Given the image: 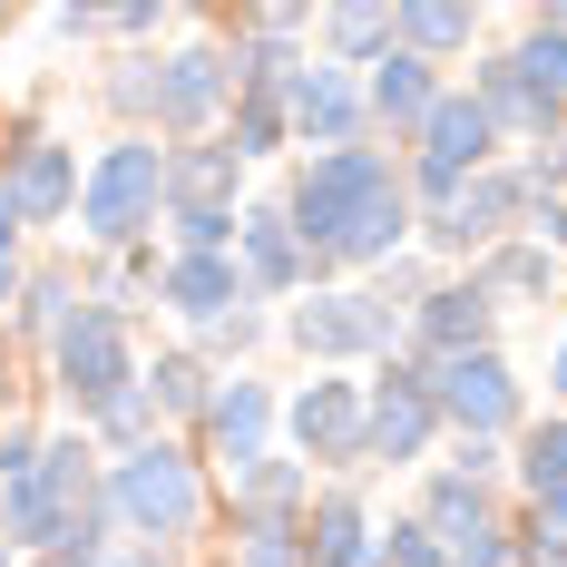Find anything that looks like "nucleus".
Returning <instances> with one entry per match:
<instances>
[{
  "label": "nucleus",
  "instance_id": "16",
  "mask_svg": "<svg viewBox=\"0 0 567 567\" xmlns=\"http://www.w3.org/2000/svg\"><path fill=\"white\" fill-rule=\"evenodd\" d=\"M235 275H245V293H255V303H303V293H313V255H303V235L284 226V206H275V186H255V196H245V216H235Z\"/></svg>",
  "mask_w": 567,
  "mask_h": 567
},
{
  "label": "nucleus",
  "instance_id": "41",
  "mask_svg": "<svg viewBox=\"0 0 567 567\" xmlns=\"http://www.w3.org/2000/svg\"><path fill=\"white\" fill-rule=\"evenodd\" d=\"M518 235H528V245H548V255L567 265V196H538V206H528V226H518Z\"/></svg>",
  "mask_w": 567,
  "mask_h": 567
},
{
  "label": "nucleus",
  "instance_id": "31",
  "mask_svg": "<svg viewBox=\"0 0 567 567\" xmlns=\"http://www.w3.org/2000/svg\"><path fill=\"white\" fill-rule=\"evenodd\" d=\"M216 567H313L303 558V518H226Z\"/></svg>",
  "mask_w": 567,
  "mask_h": 567
},
{
  "label": "nucleus",
  "instance_id": "25",
  "mask_svg": "<svg viewBox=\"0 0 567 567\" xmlns=\"http://www.w3.org/2000/svg\"><path fill=\"white\" fill-rule=\"evenodd\" d=\"M372 538H382V499L362 480H313V499H303V558L342 567V558H362Z\"/></svg>",
  "mask_w": 567,
  "mask_h": 567
},
{
  "label": "nucleus",
  "instance_id": "46",
  "mask_svg": "<svg viewBox=\"0 0 567 567\" xmlns=\"http://www.w3.org/2000/svg\"><path fill=\"white\" fill-rule=\"evenodd\" d=\"M0 567H20V558H10V548H0Z\"/></svg>",
  "mask_w": 567,
  "mask_h": 567
},
{
  "label": "nucleus",
  "instance_id": "37",
  "mask_svg": "<svg viewBox=\"0 0 567 567\" xmlns=\"http://www.w3.org/2000/svg\"><path fill=\"white\" fill-rule=\"evenodd\" d=\"M382 567H451V548H441L411 509H382Z\"/></svg>",
  "mask_w": 567,
  "mask_h": 567
},
{
  "label": "nucleus",
  "instance_id": "18",
  "mask_svg": "<svg viewBox=\"0 0 567 567\" xmlns=\"http://www.w3.org/2000/svg\"><path fill=\"white\" fill-rule=\"evenodd\" d=\"M499 333H509V323H499V303L480 293V275H441L421 303H411L401 352H411V362H460V352H489Z\"/></svg>",
  "mask_w": 567,
  "mask_h": 567
},
{
  "label": "nucleus",
  "instance_id": "20",
  "mask_svg": "<svg viewBox=\"0 0 567 567\" xmlns=\"http://www.w3.org/2000/svg\"><path fill=\"white\" fill-rule=\"evenodd\" d=\"M509 509L528 528H567V411H548V401L509 441Z\"/></svg>",
  "mask_w": 567,
  "mask_h": 567
},
{
  "label": "nucleus",
  "instance_id": "42",
  "mask_svg": "<svg viewBox=\"0 0 567 567\" xmlns=\"http://www.w3.org/2000/svg\"><path fill=\"white\" fill-rule=\"evenodd\" d=\"M528 382H548V411H567V333H548V352H538Z\"/></svg>",
  "mask_w": 567,
  "mask_h": 567
},
{
  "label": "nucleus",
  "instance_id": "19",
  "mask_svg": "<svg viewBox=\"0 0 567 567\" xmlns=\"http://www.w3.org/2000/svg\"><path fill=\"white\" fill-rule=\"evenodd\" d=\"M79 303H89V255H79V245H50V255H30V275H20V303H10L0 342L40 362V352L79 323Z\"/></svg>",
  "mask_w": 567,
  "mask_h": 567
},
{
  "label": "nucleus",
  "instance_id": "1",
  "mask_svg": "<svg viewBox=\"0 0 567 567\" xmlns=\"http://www.w3.org/2000/svg\"><path fill=\"white\" fill-rule=\"evenodd\" d=\"M284 226L303 235L313 275L323 284H362L382 275L392 255L421 245V206H411V176L401 147H323V157H293L275 176Z\"/></svg>",
  "mask_w": 567,
  "mask_h": 567
},
{
  "label": "nucleus",
  "instance_id": "10",
  "mask_svg": "<svg viewBox=\"0 0 567 567\" xmlns=\"http://www.w3.org/2000/svg\"><path fill=\"white\" fill-rule=\"evenodd\" d=\"M499 157H509V137H499V117L480 109V99H470V89H441V109L421 117V127H411V147H401V176H411V206H421V216H431V206H451L460 186H470V176L480 167H499Z\"/></svg>",
  "mask_w": 567,
  "mask_h": 567
},
{
  "label": "nucleus",
  "instance_id": "44",
  "mask_svg": "<svg viewBox=\"0 0 567 567\" xmlns=\"http://www.w3.org/2000/svg\"><path fill=\"white\" fill-rule=\"evenodd\" d=\"M0 411H20V352L0 342Z\"/></svg>",
  "mask_w": 567,
  "mask_h": 567
},
{
  "label": "nucleus",
  "instance_id": "27",
  "mask_svg": "<svg viewBox=\"0 0 567 567\" xmlns=\"http://www.w3.org/2000/svg\"><path fill=\"white\" fill-rule=\"evenodd\" d=\"M303 499H313V470L293 451H265V460H245V470L216 480V528L226 518H303Z\"/></svg>",
  "mask_w": 567,
  "mask_h": 567
},
{
  "label": "nucleus",
  "instance_id": "24",
  "mask_svg": "<svg viewBox=\"0 0 567 567\" xmlns=\"http://www.w3.org/2000/svg\"><path fill=\"white\" fill-rule=\"evenodd\" d=\"M216 382H226V372H206V352H196V342H176V333L147 342V372H137V392H147V411H157V431H176V441H186V431L206 421Z\"/></svg>",
  "mask_w": 567,
  "mask_h": 567
},
{
  "label": "nucleus",
  "instance_id": "22",
  "mask_svg": "<svg viewBox=\"0 0 567 567\" xmlns=\"http://www.w3.org/2000/svg\"><path fill=\"white\" fill-rule=\"evenodd\" d=\"M235 303H255L245 275H235V255H167V275H157V323H167L176 342H196L216 313H235Z\"/></svg>",
  "mask_w": 567,
  "mask_h": 567
},
{
  "label": "nucleus",
  "instance_id": "9",
  "mask_svg": "<svg viewBox=\"0 0 567 567\" xmlns=\"http://www.w3.org/2000/svg\"><path fill=\"white\" fill-rule=\"evenodd\" d=\"M79 176H89V147L69 127H50V117H10L0 127V206L20 216V235H69Z\"/></svg>",
  "mask_w": 567,
  "mask_h": 567
},
{
  "label": "nucleus",
  "instance_id": "23",
  "mask_svg": "<svg viewBox=\"0 0 567 567\" xmlns=\"http://www.w3.org/2000/svg\"><path fill=\"white\" fill-rule=\"evenodd\" d=\"M441 69L431 59H411V50H382L372 69H362V109H372V147H411V127L441 109Z\"/></svg>",
  "mask_w": 567,
  "mask_h": 567
},
{
  "label": "nucleus",
  "instance_id": "32",
  "mask_svg": "<svg viewBox=\"0 0 567 567\" xmlns=\"http://www.w3.org/2000/svg\"><path fill=\"white\" fill-rule=\"evenodd\" d=\"M265 342H275V303H235L196 333V352H206V372H265Z\"/></svg>",
  "mask_w": 567,
  "mask_h": 567
},
{
  "label": "nucleus",
  "instance_id": "33",
  "mask_svg": "<svg viewBox=\"0 0 567 567\" xmlns=\"http://www.w3.org/2000/svg\"><path fill=\"white\" fill-rule=\"evenodd\" d=\"M176 30H186V10H167V0H117V10H99V40L109 50H167Z\"/></svg>",
  "mask_w": 567,
  "mask_h": 567
},
{
  "label": "nucleus",
  "instance_id": "29",
  "mask_svg": "<svg viewBox=\"0 0 567 567\" xmlns=\"http://www.w3.org/2000/svg\"><path fill=\"white\" fill-rule=\"evenodd\" d=\"M392 50V0H323L313 10V59H333V69H372V59Z\"/></svg>",
  "mask_w": 567,
  "mask_h": 567
},
{
  "label": "nucleus",
  "instance_id": "15",
  "mask_svg": "<svg viewBox=\"0 0 567 567\" xmlns=\"http://www.w3.org/2000/svg\"><path fill=\"white\" fill-rule=\"evenodd\" d=\"M196 441V460L226 480V470H245V460L284 451V382L275 372H226L216 382V401H206V421L186 431Z\"/></svg>",
  "mask_w": 567,
  "mask_h": 567
},
{
  "label": "nucleus",
  "instance_id": "38",
  "mask_svg": "<svg viewBox=\"0 0 567 567\" xmlns=\"http://www.w3.org/2000/svg\"><path fill=\"white\" fill-rule=\"evenodd\" d=\"M518 176H528V196H567V137H538V147H509Z\"/></svg>",
  "mask_w": 567,
  "mask_h": 567
},
{
  "label": "nucleus",
  "instance_id": "7",
  "mask_svg": "<svg viewBox=\"0 0 567 567\" xmlns=\"http://www.w3.org/2000/svg\"><path fill=\"white\" fill-rule=\"evenodd\" d=\"M275 342L303 352V372H382L401 352V313L372 303V284H313L275 313Z\"/></svg>",
  "mask_w": 567,
  "mask_h": 567
},
{
  "label": "nucleus",
  "instance_id": "26",
  "mask_svg": "<svg viewBox=\"0 0 567 567\" xmlns=\"http://www.w3.org/2000/svg\"><path fill=\"white\" fill-rule=\"evenodd\" d=\"M470 275H480V293L499 303V323H509V313H548V303H567V265L548 255V245H528V235L489 245Z\"/></svg>",
  "mask_w": 567,
  "mask_h": 567
},
{
  "label": "nucleus",
  "instance_id": "8",
  "mask_svg": "<svg viewBox=\"0 0 567 567\" xmlns=\"http://www.w3.org/2000/svg\"><path fill=\"white\" fill-rule=\"evenodd\" d=\"M421 372H431V401H441V431L451 441L509 451L518 431H528V411H538V382H528V362H518L509 342L460 352V362H421Z\"/></svg>",
  "mask_w": 567,
  "mask_h": 567
},
{
  "label": "nucleus",
  "instance_id": "43",
  "mask_svg": "<svg viewBox=\"0 0 567 567\" xmlns=\"http://www.w3.org/2000/svg\"><path fill=\"white\" fill-rule=\"evenodd\" d=\"M109 567H186V558H176V548H147V538H117Z\"/></svg>",
  "mask_w": 567,
  "mask_h": 567
},
{
  "label": "nucleus",
  "instance_id": "45",
  "mask_svg": "<svg viewBox=\"0 0 567 567\" xmlns=\"http://www.w3.org/2000/svg\"><path fill=\"white\" fill-rule=\"evenodd\" d=\"M186 567H216V548H206V558H186Z\"/></svg>",
  "mask_w": 567,
  "mask_h": 567
},
{
  "label": "nucleus",
  "instance_id": "13",
  "mask_svg": "<svg viewBox=\"0 0 567 567\" xmlns=\"http://www.w3.org/2000/svg\"><path fill=\"white\" fill-rule=\"evenodd\" d=\"M284 451L313 480H362V372H293L284 382Z\"/></svg>",
  "mask_w": 567,
  "mask_h": 567
},
{
  "label": "nucleus",
  "instance_id": "28",
  "mask_svg": "<svg viewBox=\"0 0 567 567\" xmlns=\"http://www.w3.org/2000/svg\"><path fill=\"white\" fill-rule=\"evenodd\" d=\"M255 196V176L235 167L226 137H186V147H167V206H245Z\"/></svg>",
  "mask_w": 567,
  "mask_h": 567
},
{
  "label": "nucleus",
  "instance_id": "14",
  "mask_svg": "<svg viewBox=\"0 0 567 567\" xmlns=\"http://www.w3.org/2000/svg\"><path fill=\"white\" fill-rule=\"evenodd\" d=\"M284 127H293V157H323V147H372V109H362V79L333 59H293L284 69Z\"/></svg>",
  "mask_w": 567,
  "mask_h": 567
},
{
  "label": "nucleus",
  "instance_id": "17",
  "mask_svg": "<svg viewBox=\"0 0 567 567\" xmlns=\"http://www.w3.org/2000/svg\"><path fill=\"white\" fill-rule=\"evenodd\" d=\"M401 509L421 518L441 548H460V538H480V528H509V518H518V509H509V480H489V470H460L451 451H441L421 480H411V499H401Z\"/></svg>",
  "mask_w": 567,
  "mask_h": 567
},
{
  "label": "nucleus",
  "instance_id": "39",
  "mask_svg": "<svg viewBox=\"0 0 567 567\" xmlns=\"http://www.w3.org/2000/svg\"><path fill=\"white\" fill-rule=\"evenodd\" d=\"M20 275H30V235H20V216L0 206V323H10V303H20Z\"/></svg>",
  "mask_w": 567,
  "mask_h": 567
},
{
  "label": "nucleus",
  "instance_id": "35",
  "mask_svg": "<svg viewBox=\"0 0 567 567\" xmlns=\"http://www.w3.org/2000/svg\"><path fill=\"white\" fill-rule=\"evenodd\" d=\"M362 284H372V303H382V313H401V323H411V303H421V293L441 284V265H431V255L411 245V255H392L382 275H362Z\"/></svg>",
  "mask_w": 567,
  "mask_h": 567
},
{
  "label": "nucleus",
  "instance_id": "36",
  "mask_svg": "<svg viewBox=\"0 0 567 567\" xmlns=\"http://www.w3.org/2000/svg\"><path fill=\"white\" fill-rule=\"evenodd\" d=\"M40 451H50V421L40 411H0V489H20L40 470Z\"/></svg>",
  "mask_w": 567,
  "mask_h": 567
},
{
  "label": "nucleus",
  "instance_id": "3",
  "mask_svg": "<svg viewBox=\"0 0 567 567\" xmlns=\"http://www.w3.org/2000/svg\"><path fill=\"white\" fill-rule=\"evenodd\" d=\"M460 89L499 117V137H509V147L567 137V0L518 10V30L470 59V79H460Z\"/></svg>",
  "mask_w": 567,
  "mask_h": 567
},
{
  "label": "nucleus",
  "instance_id": "21",
  "mask_svg": "<svg viewBox=\"0 0 567 567\" xmlns=\"http://www.w3.org/2000/svg\"><path fill=\"white\" fill-rule=\"evenodd\" d=\"M392 50L431 59L441 79H460L470 59L489 50V10L480 0H392Z\"/></svg>",
  "mask_w": 567,
  "mask_h": 567
},
{
  "label": "nucleus",
  "instance_id": "30",
  "mask_svg": "<svg viewBox=\"0 0 567 567\" xmlns=\"http://www.w3.org/2000/svg\"><path fill=\"white\" fill-rule=\"evenodd\" d=\"M216 137L235 147V167H245V176L293 167V127H284V99H275V89H235V109H226Z\"/></svg>",
  "mask_w": 567,
  "mask_h": 567
},
{
  "label": "nucleus",
  "instance_id": "12",
  "mask_svg": "<svg viewBox=\"0 0 567 567\" xmlns=\"http://www.w3.org/2000/svg\"><path fill=\"white\" fill-rule=\"evenodd\" d=\"M235 109V50L216 20H186L167 50H157V137L186 147V137H216Z\"/></svg>",
  "mask_w": 567,
  "mask_h": 567
},
{
  "label": "nucleus",
  "instance_id": "6",
  "mask_svg": "<svg viewBox=\"0 0 567 567\" xmlns=\"http://www.w3.org/2000/svg\"><path fill=\"white\" fill-rule=\"evenodd\" d=\"M99 480H109V451H99L89 431L50 421V451H40V470H30L20 489H0V548H10L20 567L50 558L69 528H89V518H99Z\"/></svg>",
  "mask_w": 567,
  "mask_h": 567
},
{
  "label": "nucleus",
  "instance_id": "34",
  "mask_svg": "<svg viewBox=\"0 0 567 567\" xmlns=\"http://www.w3.org/2000/svg\"><path fill=\"white\" fill-rule=\"evenodd\" d=\"M235 216H245V206H167L157 245H167V255H235Z\"/></svg>",
  "mask_w": 567,
  "mask_h": 567
},
{
  "label": "nucleus",
  "instance_id": "11",
  "mask_svg": "<svg viewBox=\"0 0 567 567\" xmlns=\"http://www.w3.org/2000/svg\"><path fill=\"white\" fill-rule=\"evenodd\" d=\"M362 451H372V470H392V480H421L431 460L451 451L441 401H431V372L411 352H392L382 372H362Z\"/></svg>",
  "mask_w": 567,
  "mask_h": 567
},
{
  "label": "nucleus",
  "instance_id": "5",
  "mask_svg": "<svg viewBox=\"0 0 567 567\" xmlns=\"http://www.w3.org/2000/svg\"><path fill=\"white\" fill-rule=\"evenodd\" d=\"M137 372H147V333H137V313L89 293V303H79V323L40 352V382H30V392L50 401V421L89 431L99 411H117V401L137 392Z\"/></svg>",
  "mask_w": 567,
  "mask_h": 567
},
{
  "label": "nucleus",
  "instance_id": "2",
  "mask_svg": "<svg viewBox=\"0 0 567 567\" xmlns=\"http://www.w3.org/2000/svg\"><path fill=\"white\" fill-rule=\"evenodd\" d=\"M99 509H109L117 538H147V548H176V558H206V538H216V470L196 460V441H137V451L109 460V480H99Z\"/></svg>",
  "mask_w": 567,
  "mask_h": 567
},
{
  "label": "nucleus",
  "instance_id": "40",
  "mask_svg": "<svg viewBox=\"0 0 567 567\" xmlns=\"http://www.w3.org/2000/svg\"><path fill=\"white\" fill-rule=\"evenodd\" d=\"M40 30H50L59 50H99V10H89V0H59V10H40Z\"/></svg>",
  "mask_w": 567,
  "mask_h": 567
},
{
  "label": "nucleus",
  "instance_id": "4",
  "mask_svg": "<svg viewBox=\"0 0 567 567\" xmlns=\"http://www.w3.org/2000/svg\"><path fill=\"white\" fill-rule=\"evenodd\" d=\"M167 226V137H99L89 147V176H79V216H69V245L89 255V265H109V255H137V245H157Z\"/></svg>",
  "mask_w": 567,
  "mask_h": 567
}]
</instances>
